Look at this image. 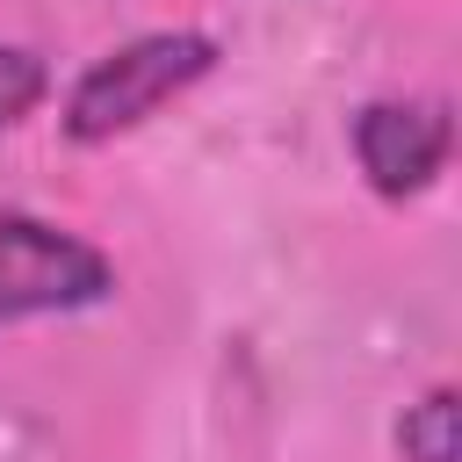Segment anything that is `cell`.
<instances>
[{"instance_id": "obj_5", "label": "cell", "mask_w": 462, "mask_h": 462, "mask_svg": "<svg viewBox=\"0 0 462 462\" xmlns=\"http://www.w3.org/2000/svg\"><path fill=\"white\" fill-rule=\"evenodd\" d=\"M36 101H43V58L22 43H0V130L22 123Z\"/></svg>"}, {"instance_id": "obj_2", "label": "cell", "mask_w": 462, "mask_h": 462, "mask_svg": "<svg viewBox=\"0 0 462 462\" xmlns=\"http://www.w3.org/2000/svg\"><path fill=\"white\" fill-rule=\"evenodd\" d=\"M116 289L108 260L43 224V217H0V318H36V310H79Z\"/></svg>"}, {"instance_id": "obj_3", "label": "cell", "mask_w": 462, "mask_h": 462, "mask_svg": "<svg viewBox=\"0 0 462 462\" xmlns=\"http://www.w3.org/2000/svg\"><path fill=\"white\" fill-rule=\"evenodd\" d=\"M455 123L448 101H368L354 116V159L375 195H419L448 166Z\"/></svg>"}, {"instance_id": "obj_1", "label": "cell", "mask_w": 462, "mask_h": 462, "mask_svg": "<svg viewBox=\"0 0 462 462\" xmlns=\"http://www.w3.org/2000/svg\"><path fill=\"white\" fill-rule=\"evenodd\" d=\"M217 65V43L202 29H159V36H137L123 51H108L65 101V137L72 144H101L130 123H144L152 108H166L173 94H188L202 72Z\"/></svg>"}, {"instance_id": "obj_4", "label": "cell", "mask_w": 462, "mask_h": 462, "mask_svg": "<svg viewBox=\"0 0 462 462\" xmlns=\"http://www.w3.org/2000/svg\"><path fill=\"white\" fill-rule=\"evenodd\" d=\"M397 455L404 462H462V404H455V390H426L397 419Z\"/></svg>"}]
</instances>
